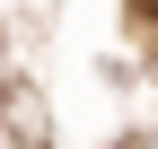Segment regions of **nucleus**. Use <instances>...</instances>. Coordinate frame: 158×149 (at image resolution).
<instances>
[{"mask_svg": "<svg viewBox=\"0 0 158 149\" xmlns=\"http://www.w3.org/2000/svg\"><path fill=\"white\" fill-rule=\"evenodd\" d=\"M132 18H141V26H158V0H132Z\"/></svg>", "mask_w": 158, "mask_h": 149, "instance_id": "f257e3e1", "label": "nucleus"}]
</instances>
